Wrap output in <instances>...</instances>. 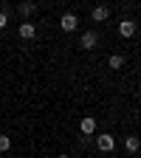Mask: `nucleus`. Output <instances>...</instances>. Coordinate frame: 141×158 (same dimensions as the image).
<instances>
[{"label": "nucleus", "mask_w": 141, "mask_h": 158, "mask_svg": "<svg viewBox=\"0 0 141 158\" xmlns=\"http://www.w3.org/2000/svg\"><path fill=\"white\" fill-rule=\"evenodd\" d=\"M96 147L102 150V152H113V147H116V138H113L110 133H102V135H96Z\"/></svg>", "instance_id": "obj_1"}, {"label": "nucleus", "mask_w": 141, "mask_h": 158, "mask_svg": "<svg viewBox=\"0 0 141 158\" xmlns=\"http://www.w3.org/2000/svg\"><path fill=\"white\" fill-rule=\"evenodd\" d=\"M90 17H93V23H105V20L110 17V9H107V6H102V3H99V6H93V11H90Z\"/></svg>", "instance_id": "obj_2"}, {"label": "nucleus", "mask_w": 141, "mask_h": 158, "mask_svg": "<svg viewBox=\"0 0 141 158\" xmlns=\"http://www.w3.org/2000/svg\"><path fill=\"white\" fill-rule=\"evenodd\" d=\"M59 26H62V31H73V28L79 26V20H76V14H73V11H68V14H62Z\"/></svg>", "instance_id": "obj_3"}, {"label": "nucleus", "mask_w": 141, "mask_h": 158, "mask_svg": "<svg viewBox=\"0 0 141 158\" xmlns=\"http://www.w3.org/2000/svg\"><path fill=\"white\" fill-rule=\"evenodd\" d=\"M96 43H99V34H96V31H85V34H82V43H79V45H82L85 51H90V48H96Z\"/></svg>", "instance_id": "obj_4"}, {"label": "nucleus", "mask_w": 141, "mask_h": 158, "mask_svg": "<svg viewBox=\"0 0 141 158\" xmlns=\"http://www.w3.org/2000/svg\"><path fill=\"white\" fill-rule=\"evenodd\" d=\"M79 130H82V135H93V133H96V118L85 116L82 122H79Z\"/></svg>", "instance_id": "obj_5"}, {"label": "nucleus", "mask_w": 141, "mask_h": 158, "mask_svg": "<svg viewBox=\"0 0 141 158\" xmlns=\"http://www.w3.org/2000/svg\"><path fill=\"white\" fill-rule=\"evenodd\" d=\"M118 34H122V37H133V34H135V23H133L130 17L118 23Z\"/></svg>", "instance_id": "obj_6"}, {"label": "nucleus", "mask_w": 141, "mask_h": 158, "mask_svg": "<svg viewBox=\"0 0 141 158\" xmlns=\"http://www.w3.org/2000/svg\"><path fill=\"white\" fill-rule=\"evenodd\" d=\"M124 147H127V152H138V150H141L138 135H127V138H124Z\"/></svg>", "instance_id": "obj_7"}, {"label": "nucleus", "mask_w": 141, "mask_h": 158, "mask_svg": "<svg viewBox=\"0 0 141 158\" xmlns=\"http://www.w3.org/2000/svg\"><path fill=\"white\" fill-rule=\"evenodd\" d=\"M34 34H37L34 23H23V26H20V37H23V40H34Z\"/></svg>", "instance_id": "obj_8"}, {"label": "nucleus", "mask_w": 141, "mask_h": 158, "mask_svg": "<svg viewBox=\"0 0 141 158\" xmlns=\"http://www.w3.org/2000/svg\"><path fill=\"white\" fill-rule=\"evenodd\" d=\"M107 65H110L113 71H118V68H124V56H122V54H113V56L107 59Z\"/></svg>", "instance_id": "obj_9"}, {"label": "nucleus", "mask_w": 141, "mask_h": 158, "mask_svg": "<svg viewBox=\"0 0 141 158\" xmlns=\"http://www.w3.org/2000/svg\"><path fill=\"white\" fill-rule=\"evenodd\" d=\"M17 11L23 14V17H28V14H34V11H37V6H34V3H20V6H17Z\"/></svg>", "instance_id": "obj_10"}, {"label": "nucleus", "mask_w": 141, "mask_h": 158, "mask_svg": "<svg viewBox=\"0 0 141 158\" xmlns=\"http://www.w3.org/2000/svg\"><path fill=\"white\" fill-rule=\"evenodd\" d=\"M9 26V9H0V31Z\"/></svg>", "instance_id": "obj_11"}, {"label": "nucleus", "mask_w": 141, "mask_h": 158, "mask_svg": "<svg viewBox=\"0 0 141 158\" xmlns=\"http://www.w3.org/2000/svg\"><path fill=\"white\" fill-rule=\"evenodd\" d=\"M9 147H11V138L9 135H0V152H6Z\"/></svg>", "instance_id": "obj_12"}, {"label": "nucleus", "mask_w": 141, "mask_h": 158, "mask_svg": "<svg viewBox=\"0 0 141 158\" xmlns=\"http://www.w3.org/2000/svg\"><path fill=\"white\" fill-rule=\"evenodd\" d=\"M59 158H68V155H59Z\"/></svg>", "instance_id": "obj_13"}]
</instances>
